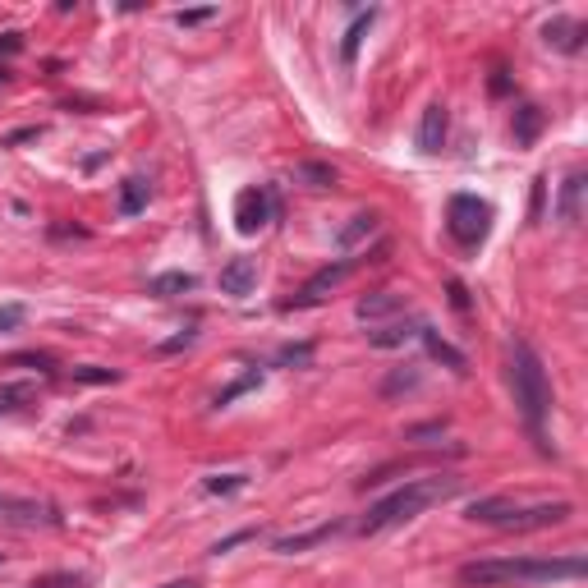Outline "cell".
<instances>
[{
    "label": "cell",
    "instance_id": "obj_1",
    "mask_svg": "<svg viewBox=\"0 0 588 588\" xmlns=\"http://www.w3.org/2000/svg\"><path fill=\"white\" fill-rule=\"evenodd\" d=\"M588 575L584 556H492L460 566V584L492 588V584H575Z\"/></svg>",
    "mask_w": 588,
    "mask_h": 588
},
{
    "label": "cell",
    "instance_id": "obj_2",
    "mask_svg": "<svg viewBox=\"0 0 588 588\" xmlns=\"http://www.w3.org/2000/svg\"><path fill=\"white\" fill-rule=\"evenodd\" d=\"M460 487H464L460 474L409 478V483H400L396 492H386V497L377 501L368 515H363V520H359V533L368 538V533H382V529H396V524H409L414 515H423L428 506H437V501H451Z\"/></svg>",
    "mask_w": 588,
    "mask_h": 588
},
{
    "label": "cell",
    "instance_id": "obj_3",
    "mask_svg": "<svg viewBox=\"0 0 588 588\" xmlns=\"http://www.w3.org/2000/svg\"><path fill=\"white\" fill-rule=\"evenodd\" d=\"M510 391H515V405L524 414V428L533 432L538 451H552L547 446V414H552V382H547L543 359L533 354L529 340H515L510 345Z\"/></svg>",
    "mask_w": 588,
    "mask_h": 588
},
{
    "label": "cell",
    "instance_id": "obj_4",
    "mask_svg": "<svg viewBox=\"0 0 588 588\" xmlns=\"http://www.w3.org/2000/svg\"><path fill=\"white\" fill-rule=\"evenodd\" d=\"M575 506L570 501H538V506H515L506 497H478L469 501L464 520L474 524H492V529H506V533H533V529H552V524L570 520Z\"/></svg>",
    "mask_w": 588,
    "mask_h": 588
},
{
    "label": "cell",
    "instance_id": "obj_5",
    "mask_svg": "<svg viewBox=\"0 0 588 588\" xmlns=\"http://www.w3.org/2000/svg\"><path fill=\"white\" fill-rule=\"evenodd\" d=\"M446 230H451L455 244L478 249L487 239V230H492V207L478 193H455L451 203H446Z\"/></svg>",
    "mask_w": 588,
    "mask_h": 588
},
{
    "label": "cell",
    "instance_id": "obj_6",
    "mask_svg": "<svg viewBox=\"0 0 588 588\" xmlns=\"http://www.w3.org/2000/svg\"><path fill=\"white\" fill-rule=\"evenodd\" d=\"M281 216V203H276V189L272 184H253V189H244L235 198V230L239 235H258V230H267Z\"/></svg>",
    "mask_w": 588,
    "mask_h": 588
},
{
    "label": "cell",
    "instance_id": "obj_7",
    "mask_svg": "<svg viewBox=\"0 0 588 588\" xmlns=\"http://www.w3.org/2000/svg\"><path fill=\"white\" fill-rule=\"evenodd\" d=\"M354 272V262L350 258H340V262H327V267H322V272H313L308 276L304 285H299V294H294V299H285V313H299V308H313V304H322V299H327L331 290H336L340 281H345V276Z\"/></svg>",
    "mask_w": 588,
    "mask_h": 588
},
{
    "label": "cell",
    "instance_id": "obj_8",
    "mask_svg": "<svg viewBox=\"0 0 588 588\" xmlns=\"http://www.w3.org/2000/svg\"><path fill=\"white\" fill-rule=\"evenodd\" d=\"M0 520H10V524H60V515H56V506H46V501L5 497V492H0Z\"/></svg>",
    "mask_w": 588,
    "mask_h": 588
},
{
    "label": "cell",
    "instance_id": "obj_9",
    "mask_svg": "<svg viewBox=\"0 0 588 588\" xmlns=\"http://www.w3.org/2000/svg\"><path fill=\"white\" fill-rule=\"evenodd\" d=\"M345 529V520H327V524H317V529H304V533H290V538H276L272 552L276 556H294V552H308V547L317 543H331L336 533Z\"/></svg>",
    "mask_w": 588,
    "mask_h": 588
},
{
    "label": "cell",
    "instance_id": "obj_10",
    "mask_svg": "<svg viewBox=\"0 0 588 588\" xmlns=\"http://www.w3.org/2000/svg\"><path fill=\"white\" fill-rule=\"evenodd\" d=\"M446 134H451V111L441 102H432L419 120V152H441V147H446Z\"/></svg>",
    "mask_w": 588,
    "mask_h": 588
},
{
    "label": "cell",
    "instance_id": "obj_11",
    "mask_svg": "<svg viewBox=\"0 0 588 588\" xmlns=\"http://www.w3.org/2000/svg\"><path fill=\"white\" fill-rule=\"evenodd\" d=\"M400 308H405V294L373 290V294H363L359 304H354V317H359V322H386V317H396Z\"/></svg>",
    "mask_w": 588,
    "mask_h": 588
},
{
    "label": "cell",
    "instance_id": "obj_12",
    "mask_svg": "<svg viewBox=\"0 0 588 588\" xmlns=\"http://www.w3.org/2000/svg\"><path fill=\"white\" fill-rule=\"evenodd\" d=\"M419 340H423V350H428L437 363H446V368H451L455 377L469 373V359H464V350H455L451 340H441V331H437V327H428V322H423V327H419Z\"/></svg>",
    "mask_w": 588,
    "mask_h": 588
},
{
    "label": "cell",
    "instance_id": "obj_13",
    "mask_svg": "<svg viewBox=\"0 0 588 588\" xmlns=\"http://www.w3.org/2000/svg\"><path fill=\"white\" fill-rule=\"evenodd\" d=\"M419 327L423 322H414V317H396V322H382L377 331H368V345L373 350H400L409 340H419Z\"/></svg>",
    "mask_w": 588,
    "mask_h": 588
},
{
    "label": "cell",
    "instance_id": "obj_14",
    "mask_svg": "<svg viewBox=\"0 0 588 588\" xmlns=\"http://www.w3.org/2000/svg\"><path fill=\"white\" fill-rule=\"evenodd\" d=\"M253 285H258V258H230L221 267V290L226 294L244 299V294H253Z\"/></svg>",
    "mask_w": 588,
    "mask_h": 588
},
{
    "label": "cell",
    "instance_id": "obj_15",
    "mask_svg": "<svg viewBox=\"0 0 588 588\" xmlns=\"http://www.w3.org/2000/svg\"><path fill=\"white\" fill-rule=\"evenodd\" d=\"M543 37H547V46H556V51L575 56L579 46H584L588 28H584L579 19H552V23H543Z\"/></svg>",
    "mask_w": 588,
    "mask_h": 588
},
{
    "label": "cell",
    "instance_id": "obj_16",
    "mask_svg": "<svg viewBox=\"0 0 588 588\" xmlns=\"http://www.w3.org/2000/svg\"><path fill=\"white\" fill-rule=\"evenodd\" d=\"M543 120H547V115L538 111L533 102L515 106V120H510V134H515V143H520V147H533V143H538V134H543Z\"/></svg>",
    "mask_w": 588,
    "mask_h": 588
},
{
    "label": "cell",
    "instance_id": "obj_17",
    "mask_svg": "<svg viewBox=\"0 0 588 588\" xmlns=\"http://www.w3.org/2000/svg\"><path fill=\"white\" fill-rule=\"evenodd\" d=\"M193 285H198L193 272H161L147 281V294H152V299H175V294H189Z\"/></svg>",
    "mask_w": 588,
    "mask_h": 588
},
{
    "label": "cell",
    "instance_id": "obj_18",
    "mask_svg": "<svg viewBox=\"0 0 588 588\" xmlns=\"http://www.w3.org/2000/svg\"><path fill=\"white\" fill-rule=\"evenodd\" d=\"M147 198H152V184H147L143 175H129V180L120 184V216H138L147 207Z\"/></svg>",
    "mask_w": 588,
    "mask_h": 588
},
{
    "label": "cell",
    "instance_id": "obj_19",
    "mask_svg": "<svg viewBox=\"0 0 588 588\" xmlns=\"http://www.w3.org/2000/svg\"><path fill=\"white\" fill-rule=\"evenodd\" d=\"M377 23V10H363L359 19L350 23V33H345V42H340V60H345V65H354V60H359V46H363V37H368V28H373Z\"/></svg>",
    "mask_w": 588,
    "mask_h": 588
},
{
    "label": "cell",
    "instance_id": "obj_20",
    "mask_svg": "<svg viewBox=\"0 0 588 588\" xmlns=\"http://www.w3.org/2000/svg\"><path fill=\"white\" fill-rule=\"evenodd\" d=\"M579 193H584V170H570V180L561 184V207H556V216H561L566 226L579 221Z\"/></svg>",
    "mask_w": 588,
    "mask_h": 588
},
{
    "label": "cell",
    "instance_id": "obj_21",
    "mask_svg": "<svg viewBox=\"0 0 588 588\" xmlns=\"http://www.w3.org/2000/svg\"><path fill=\"white\" fill-rule=\"evenodd\" d=\"M294 180L308 184V189H331V184H336V166H327V161H299V166H294Z\"/></svg>",
    "mask_w": 588,
    "mask_h": 588
},
{
    "label": "cell",
    "instance_id": "obj_22",
    "mask_svg": "<svg viewBox=\"0 0 588 588\" xmlns=\"http://www.w3.org/2000/svg\"><path fill=\"white\" fill-rule=\"evenodd\" d=\"M377 221H382V216H377V212H359V216H354V221H350V226H345V230H340V235H336V244H340V249H345V253H350L354 244H359V239H368V235H373V230H377Z\"/></svg>",
    "mask_w": 588,
    "mask_h": 588
},
{
    "label": "cell",
    "instance_id": "obj_23",
    "mask_svg": "<svg viewBox=\"0 0 588 588\" xmlns=\"http://www.w3.org/2000/svg\"><path fill=\"white\" fill-rule=\"evenodd\" d=\"M249 487V474H212L203 478V492H212V497H230V492H244Z\"/></svg>",
    "mask_w": 588,
    "mask_h": 588
},
{
    "label": "cell",
    "instance_id": "obj_24",
    "mask_svg": "<svg viewBox=\"0 0 588 588\" xmlns=\"http://www.w3.org/2000/svg\"><path fill=\"white\" fill-rule=\"evenodd\" d=\"M258 382H262V373H244V377H239V382H230L226 391H216V400H212V405H216V409L235 405V400L244 396V391H253V386H258Z\"/></svg>",
    "mask_w": 588,
    "mask_h": 588
},
{
    "label": "cell",
    "instance_id": "obj_25",
    "mask_svg": "<svg viewBox=\"0 0 588 588\" xmlns=\"http://www.w3.org/2000/svg\"><path fill=\"white\" fill-rule=\"evenodd\" d=\"M33 396V386L28 382H14V386H0V414H10V409H19L23 400Z\"/></svg>",
    "mask_w": 588,
    "mask_h": 588
},
{
    "label": "cell",
    "instance_id": "obj_26",
    "mask_svg": "<svg viewBox=\"0 0 588 588\" xmlns=\"http://www.w3.org/2000/svg\"><path fill=\"white\" fill-rule=\"evenodd\" d=\"M414 386H419V373H414V368H409V373H391L382 382V396H400V391H414Z\"/></svg>",
    "mask_w": 588,
    "mask_h": 588
},
{
    "label": "cell",
    "instance_id": "obj_27",
    "mask_svg": "<svg viewBox=\"0 0 588 588\" xmlns=\"http://www.w3.org/2000/svg\"><path fill=\"white\" fill-rule=\"evenodd\" d=\"M33 588H88V575H42V579H33Z\"/></svg>",
    "mask_w": 588,
    "mask_h": 588
},
{
    "label": "cell",
    "instance_id": "obj_28",
    "mask_svg": "<svg viewBox=\"0 0 588 588\" xmlns=\"http://www.w3.org/2000/svg\"><path fill=\"white\" fill-rule=\"evenodd\" d=\"M308 359H313V345H285V350L276 354V363H281V368H304Z\"/></svg>",
    "mask_w": 588,
    "mask_h": 588
},
{
    "label": "cell",
    "instance_id": "obj_29",
    "mask_svg": "<svg viewBox=\"0 0 588 588\" xmlns=\"http://www.w3.org/2000/svg\"><path fill=\"white\" fill-rule=\"evenodd\" d=\"M74 382L106 386V382H120V373H115V368H74Z\"/></svg>",
    "mask_w": 588,
    "mask_h": 588
},
{
    "label": "cell",
    "instance_id": "obj_30",
    "mask_svg": "<svg viewBox=\"0 0 588 588\" xmlns=\"http://www.w3.org/2000/svg\"><path fill=\"white\" fill-rule=\"evenodd\" d=\"M10 368H37V373H51L56 359H51V354H10Z\"/></svg>",
    "mask_w": 588,
    "mask_h": 588
},
{
    "label": "cell",
    "instance_id": "obj_31",
    "mask_svg": "<svg viewBox=\"0 0 588 588\" xmlns=\"http://www.w3.org/2000/svg\"><path fill=\"white\" fill-rule=\"evenodd\" d=\"M207 19H216V5H203V10H180V14H175V23H180V28H198V23H207Z\"/></svg>",
    "mask_w": 588,
    "mask_h": 588
},
{
    "label": "cell",
    "instance_id": "obj_32",
    "mask_svg": "<svg viewBox=\"0 0 588 588\" xmlns=\"http://www.w3.org/2000/svg\"><path fill=\"white\" fill-rule=\"evenodd\" d=\"M193 340H198V331H193V327H184V331H180V336H170V340H161V345H157V354H175V350H189Z\"/></svg>",
    "mask_w": 588,
    "mask_h": 588
},
{
    "label": "cell",
    "instance_id": "obj_33",
    "mask_svg": "<svg viewBox=\"0 0 588 588\" xmlns=\"http://www.w3.org/2000/svg\"><path fill=\"white\" fill-rule=\"evenodd\" d=\"M23 322V304H0V336L5 331H14Z\"/></svg>",
    "mask_w": 588,
    "mask_h": 588
},
{
    "label": "cell",
    "instance_id": "obj_34",
    "mask_svg": "<svg viewBox=\"0 0 588 588\" xmlns=\"http://www.w3.org/2000/svg\"><path fill=\"white\" fill-rule=\"evenodd\" d=\"M249 538H258V529H239V533H230V538H221V543L212 547V556L230 552V547H239V543H249Z\"/></svg>",
    "mask_w": 588,
    "mask_h": 588
},
{
    "label": "cell",
    "instance_id": "obj_35",
    "mask_svg": "<svg viewBox=\"0 0 588 588\" xmlns=\"http://www.w3.org/2000/svg\"><path fill=\"white\" fill-rule=\"evenodd\" d=\"M446 432V423H419V428H409L405 441H423V437H441Z\"/></svg>",
    "mask_w": 588,
    "mask_h": 588
},
{
    "label": "cell",
    "instance_id": "obj_36",
    "mask_svg": "<svg viewBox=\"0 0 588 588\" xmlns=\"http://www.w3.org/2000/svg\"><path fill=\"white\" fill-rule=\"evenodd\" d=\"M451 304L460 308V313H469V294H464V285H460V281H451Z\"/></svg>",
    "mask_w": 588,
    "mask_h": 588
},
{
    "label": "cell",
    "instance_id": "obj_37",
    "mask_svg": "<svg viewBox=\"0 0 588 588\" xmlns=\"http://www.w3.org/2000/svg\"><path fill=\"white\" fill-rule=\"evenodd\" d=\"M19 33H5V37H0V56H14V51H19Z\"/></svg>",
    "mask_w": 588,
    "mask_h": 588
},
{
    "label": "cell",
    "instance_id": "obj_38",
    "mask_svg": "<svg viewBox=\"0 0 588 588\" xmlns=\"http://www.w3.org/2000/svg\"><path fill=\"white\" fill-rule=\"evenodd\" d=\"M510 83H506V69H497V74H492V92H506Z\"/></svg>",
    "mask_w": 588,
    "mask_h": 588
},
{
    "label": "cell",
    "instance_id": "obj_39",
    "mask_svg": "<svg viewBox=\"0 0 588 588\" xmlns=\"http://www.w3.org/2000/svg\"><path fill=\"white\" fill-rule=\"evenodd\" d=\"M161 588H198L193 579H175V584H161Z\"/></svg>",
    "mask_w": 588,
    "mask_h": 588
},
{
    "label": "cell",
    "instance_id": "obj_40",
    "mask_svg": "<svg viewBox=\"0 0 588 588\" xmlns=\"http://www.w3.org/2000/svg\"><path fill=\"white\" fill-rule=\"evenodd\" d=\"M0 561H5V552H0Z\"/></svg>",
    "mask_w": 588,
    "mask_h": 588
}]
</instances>
